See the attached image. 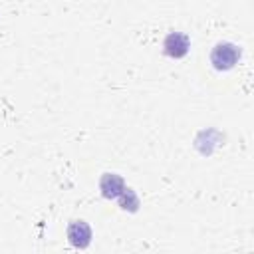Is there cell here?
I'll list each match as a JSON object with an SVG mask.
<instances>
[{
	"label": "cell",
	"mask_w": 254,
	"mask_h": 254,
	"mask_svg": "<svg viewBox=\"0 0 254 254\" xmlns=\"http://www.w3.org/2000/svg\"><path fill=\"white\" fill-rule=\"evenodd\" d=\"M240 62V48L232 42H218L210 52V64L218 71H228Z\"/></svg>",
	"instance_id": "cell-1"
},
{
	"label": "cell",
	"mask_w": 254,
	"mask_h": 254,
	"mask_svg": "<svg viewBox=\"0 0 254 254\" xmlns=\"http://www.w3.org/2000/svg\"><path fill=\"white\" fill-rule=\"evenodd\" d=\"M189 48H190V40H189V36L183 34V32H171V34H167V38H165V42H163L165 54H167L169 58H175V60L185 58V56L189 54Z\"/></svg>",
	"instance_id": "cell-2"
},
{
	"label": "cell",
	"mask_w": 254,
	"mask_h": 254,
	"mask_svg": "<svg viewBox=\"0 0 254 254\" xmlns=\"http://www.w3.org/2000/svg\"><path fill=\"white\" fill-rule=\"evenodd\" d=\"M67 240L73 248H87L91 242V228L85 220H71L67 224Z\"/></svg>",
	"instance_id": "cell-3"
},
{
	"label": "cell",
	"mask_w": 254,
	"mask_h": 254,
	"mask_svg": "<svg viewBox=\"0 0 254 254\" xmlns=\"http://www.w3.org/2000/svg\"><path fill=\"white\" fill-rule=\"evenodd\" d=\"M125 187L127 185H125L123 177H119L117 173H105L99 181V189L105 198H117L125 190Z\"/></svg>",
	"instance_id": "cell-4"
},
{
	"label": "cell",
	"mask_w": 254,
	"mask_h": 254,
	"mask_svg": "<svg viewBox=\"0 0 254 254\" xmlns=\"http://www.w3.org/2000/svg\"><path fill=\"white\" fill-rule=\"evenodd\" d=\"M117 200H119V204H121V208H129V210H137V206H139V198H137V194L133 192V189H129V187H125V190L117 196Z\"/></svg>",
	"instance_id": "cell-5"
}]
</instances>
